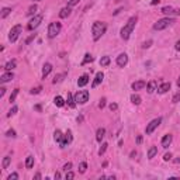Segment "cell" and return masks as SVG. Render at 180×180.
<instances>
[{
    "instance_id": "obj_31",
    "label": "cell",
    "mask_w": 180,
    "mask_h": 180,
    "mask_svg": "<svg viewBox=\"0 0 180 180\" xmlns=\"http://www.w3.org/2000/svg\"><path fill=\"white\" fill-rule=\"evenodd\" d=\"M65 76H66L65 73H62V75H56V76H55V79L52 80V83H54V85H56V83H59V82H62Z\"/></svg>"
},
{
    "instance_id": "obj_34",
    "label": "cell",
    "mask_w": 180,
    "mask_h": 180,
    "mask_svg": "<svg viewBox=\"0 0 180 180\" xmlns=\"http://www.w3.org/2000/svg\"><path fill=\"white\" fill-rule=\"evenodd\" d=\"M17 111H18V107H17V105H13V107H11V110L7 113V117H11V115H14Z\"/></svg>"
},
{
    "instance_id": "obj_35",
    "label": "cell",
    "mask_w": 180,
    "mask_h": 180,
    "mask_svg": "<svg viewBox=\"0 0 180 180\" xmlns=\"http://www.w3.org/2000/svg\"><path fill=\"white\" fill-rule=\"evenodd\" d=\"M86 169H87V163H86V162H82L79 165V172L80 173H85Z\"/></svg>"
},
{
    "instance_id": "obj_39",
    "label": "cell",
    "mask_w": 180,
    "mask_h": 180,
    "mask_svg": "<svg viewBox=\"0 0 180 180\" xmlns=\"http://www.w3.org/2000/svg\"><path fill=\"white\" fill-rule=\"evenodd\" d=\"M73 177H75V173H73V172H70V170H68V172H66L65 179H66V180H72Z\"/></svg>"
},
{
    "instance_id": "obj_6",
    "label": "cell",
    "mask_w": 180,
    "mask_h": 180,
    "mask_svg": "<svg viewBox=\"0 0 180 180\" xmlns=\"http://www.w3.org/2000/svg\"><path fill=\"white\" fill-rule=\"evenodd\" d=\"M75 101L79 104H86L89 101V91L87 90H80L77 91V94L75 96Z\"/></svg>"
},
{
    "instance_id": "obj_19",
    "label": "cell",
    "mask_w": 180,
    "mask_h": 180,
    "mask_svg": "<svg viewBox=\"0 0 180 180\" xmlns=\"http://www.w3.org/2000/svg\"><path fill=\"white\" fill-rule=\"evenodd\" d=\"M70 11H72V10H70L69 6H68V7H63V9L59 11V17H60V18H66V17H69Z\"/></svg>"
},
{
    "instance_id": "obj_8",
    "label": "cell",
    "mask_w": 180,
    "mask_h": 180,
    "mask_svg": "<svg viewBox=\"0 0 180 180\" xmlns=\"http://www.w3.org/2000/svg\"><path fill=\"white\" fill-rule=\"evenodd\" d=\"M162 13L166 15H180V9H176L173 6H165V7H162Z\"/></svg>"
},
{
    "instance_id": "obj_44",
    "label": "cell",
    "mask_w": 180,
    "mask_h": 180,
    "mask_svg": "<svg viewBox=\"0 0 180 180\" xmlns=\"http://www.w3.org/2000/svg\"><path fill=\"white\" fill-rule=\"evenodd\" d=\"M17 179H18V175H17V173H11V175L7 177V180H17Z\"/></svg>"
},
{
    "instance_id": "obj_36",
    "label": "cell",
    "mask_w": 180,
    "mask_h": 180,
    "mask_svg": "<svg viewBox=\"0 0 180 180\" xmlns=\"http://www.w3.org/2000/svg\"><path fill=\"white\" fill-rule=\"evenodd\" d=\"M17 94H18V89H14L13 90V93H11V96H10V103H13V101L15 100Z\"/></svg>"
},
{
    "instance_id": "obj_56",
    "label": "cell",
    "mask_w": 180,
    "mask_h": 180,
    "mask_svg": "<svg viewBox=\"0 0 180 180\" xmlns=\"http://www.w3.org/2000/svg\"><path fill=\"white\" fill-rule=\"evenodd\" d=\"M177 86L180 87V76H179V79H177Z\"/></svg>"
},
{
    "instance_id": "obj_12",
    "label": "cell",
    "mask_w": 180,
    "mask_h": 180,
    "mask_svg": "<svg viewBox=\"0 0 180 180\" xmlns=\"http://www.w3.org/2000/svg\"><path fill=\"white\" fill-rule=\"evenodd\" d=\"M103 79H104V75H103V72H99V73L96 75L94 80H93V83H91V87H93V89H96V87H97V86H99L101 82H103Z\"/></svg>"
},
{
    "instance_id": "obj_18",
    "label": "cell",
    "mask_w": 180,
    "mask_h": 180,
    "mask_svg": "<svg viewBox=\"0 0 180 180\" xmlns=\"http://www.w3.org/2000/svg\"><path fill=\"white\" fill-rule=\"evenodd\" d=\"M169 90H170V83H162V85L158 87V93L165 94L166 91H169Z\"/></svg>"
},
{
    "instance_id": "obj_13",
    "label": "cell",
    "mask_w": 180,
    "mask_h": 180,
    "mask_svg": "<svg viewBox=\"0 0 180 180\" xmlns=\"http://www.w3.org/2000/svg\"><path fill=\"white\" fill-rule=\"evenodd\" d=\"M145 86H146L145 80H136V82L132 83V90H141V89H144Z\"/></svg>"
},
{
    "instance_id": "obj_14",
    "label": "cell",
    "mask_w": 180,
    "mask_h": 180,
    "mask_svg": "<svg viewBox=\"0 0 180 180\" xmlns=\"http://www.w3.org/2000/svg\"><path fill=\"white\" fill-rule=\"evenodd\" d=\"M172 139H173V136H172L170 134L165 135V136L162 138V146H163V148H167V146L172 144Z\"/></svg>"
},
{
    "instance_id": "obj_27",
    "label": "cell",
    "mask_w": 180,
    "mask_h": 180,
    "mask_svg": "<svg viewBox=\"0 0 180 180\" xmlns=\"http://www.w3.org/2000/svg\"><path fill=\"white\" fill-rule=\"evenodd\" d=\"M156 153H158V148H156V146H150L149 150H148V158H149V159H152V158H153Z\"/></svg>"
},
{
    "instance_id": "obj_10",
    "label": "cell",
    "mask_w": 180,
    "mask_h": 180,
    "mask_svg": "<svg viewBox=\"0 0 180 180\" xmlns=\"http://www.w3.org/2000/svg\"><path fill=\"white\" fill-rule=\"evenodd\" d=\"M72 139H73V136H72V131L68 130L66 131V134L63 135V139H62V142H60V148H65V146H68L72 142Z\"/></svg>"
},
{
    "instance_id": "obj_16",
    "label": "cell",
    "mask_w": 180,
    "mask_h": 180,
    "mask_svg": "<svg viewBox=\"0 0 180 180\" xmlns=\"http://www.w3.org/2000/svg\"><path fill=\"white\" fill-rule=\"evenodd\" d=\"M158 87V82L156 80H150L149 83L146 85V90H148V93H153Z\"/></svg>"
},
{
    "instance_id": "obj_11",
    "label": "cell",
    "mask_w": 180,
    "mask_h": 180,
    "mask_svg": "<svg viewBox=\"0 0 180 180\" xmlns=\"http://www.w3.org/2000/svg\"><path fill=\"white\" fill-rule=\"evenodd\" d=\"M127 63H128V55L127 54H120V55L117 56V65L120 66V68H124Z\"/></svg>"
},
{
    "instance_id": "obj_9",
    "label": "cell",
    "mask_w": 180,
    "mask_h": 180,
    "mask_svg": "<svg viewBox=\"0 0 180 180\" xmlns=\"http://www.w3.org/2000/svg\"><path fill=\"white\" fill-rule=\"evenodd\" d=\"M42 21V14H37L34 15V18H31V21L28 23V30H35Z\"/></svg>"
},
{
    "instance_id": "obj_17",
    "label": "cell",
    "mask_w": 180,
    "mask_h": 180,
    "mask_svg": "<svg viewBox=\"0 0 180 180\" xmlns=\"http://www.w3.org/2000/svg\"><path fill=\"white\" fill-rule=\"evenodd\" d=\"M13 77H14L13 72H7V73H4V75H1V77H0V82H1V83H6V82H10V80H13Z\"/></svg>"
},
{
    "instance_id": "obj_29",
    "label": "cell",
    "mask_w": 180,
    "mask_h": 180,
    "mask_svg": "<svg viewBox=\"0 0 180 180\" xmlns=\"http://www.w3.org/2000/svg\"><path fill=\"white\" fill-rule=\"evenodd\" d=\"M100 65L101 66H108L110 65V56H103L100 59Z\"/></svg>"
},
{
    "instance_id": "obj_15",
    "label": "cell",
    "mask_w": 180,
    "mask_h": 180,
    "mask_svg": "<svg viewBox=\"0 0 180 180\" xmlns=\"http://www.w3.org/2000/svg\"><path fill=\"white\" fill-rule=\"evenodd\" d=\"M89 83V75H82L79 77V80H77V86L79 87H83V86H86Z\"/></svg>"
},
{
    "instance_id": "obj_24",
    "label": "cell",
    "mask_w": 180,
    "mask_h": 180,
    "mask_svg": "<svg viewBox=\"0 0 180 180\" xmlns=\"http://www.w3.org/2000/svg\"><path fill=\"white\" fill-rule=\"evenodd\" d=\"M54 139L60 145V142H62V139H63V135H62V132H60L59 130H56L55 132H54Z\"/></svg>"
},
{
    "instance_id": "obj_2",
    "label": "cell",
    "mask_w": 180,
    "mask_h": 180,
    "mask_svg": "<svg viewBox=\"0 0 180 180\" xmlns=\"http://www.w3.org/2000/svg\"><path fill=\"white\" fill-rule=\"evenodd\" d=\"M105 30H107V25L103 21H94L93 23V27H91V34H93V40L99 41L104 35Z\"/></svg>"
},
{
    "instance_id": "obj_1",
    "label": "cell",
    "mask_w": 180,
    "mask_h": 180,
    "mask_svg": "<svg viewBox=\"0 0 180 180\" xmlns=\"http://www.w3.org/2000/svg\"><path fill=\"white\" fill-rule=\"evenodd\" d=\"M136 21H138V17H136V15H132L130 20L127 21V24L121 28V38H122V40L127 41L128 38H130V35L132 34V30H134Z\"/></svg>"
},
{
    "instance_id": "obj_20",
    "label": "cell",
    "mask_w": 180,
    "mask_h": 180,
    "mask_svg": "<svg viewBox=\"0 0 180 180\" xmlns=\"http://www.w3.org/2000/svg\"><path fill=\"white\" fill-rule=\"evenodd\" d=\"M51 70H52V65H51V63H45L44 68H42V77H44V79L51 73Z\"/></svg>"
},
{
    "instance_id": "obj_33",
    "label": "cell",
    "mask_w": 180,
    "mask_h": 180,
    "mask_svg": "<svg viewBox=\"0 0 180 180\" xmlns=\"http://www.w3.org/2000/svg\"><path fill=\"white\" fill-rule=\"evenodd\" d=\"M10 160H11L10 156H4V159H3V169L9 167V165H10Z\"/></svg>"
},
{
    "instance_id": "obj_5",
    "label": "cell",
    "mask_w": 180,
    "mask_h": 180,
    "mask_svg": "<svg viewBox=\"0 0 180 180\" xmlns=\"http://www.w3.org/2000/svg\"><path fill=\"white\" fill-rule=\"evenodd\" d=\"M21 32H23V27H21V24L14 25V27L10 30V32H9V40H10L11 42H15V41L18 40V37H20Z\"/></svg>"
},
{
    "instance_id": "obj_25",
    "label": "cell",
    "mask_w": 180,
    "mask_h": 180,
    "mask_svg": "<svg viewBox=\"0 0 180 180\" xmlns=\"http://www.w3.org/2000/svg\"><path fill=\"white\" fill-rule=\"evenodd\" d=\"M66 101H68V104H69V107H75L76 105V101H75V97L72 96V93H68V99H66Z\"/></svg>"
},
{
    "instance_id": "obj_26",
    "label": "cell",
    "mask_w": 180,
    "mask_h": 180,
    "mask_svg": "<svg viewBox=\"0 0 180 180\" xmlns=\"http://www.w3.org/2000/svg\"><path fill=\"white\" fill-rule=\"evenodd\" d=\"M34 166V158L32 156H27V159H25V167L27 169H31Z\"/></svg>"
},
{
    "instance_id": "obj_48",
    "label": "cell",
    "mask_w": 180,
    "mask_h": 180,
    "mask_svg": "<svg viewBox=\"0 0 180 180\" xmlns=\"http://www.w3.org/2000/svg\"><path fill=\"white\" fill-rule=\"evenodd\" d=\"M70 167H72V163L70 162H68V163H65V166H63V169L68 172V170H70Z\"/></svg>"
},
{
    "instance_id": "obj_28",
    "label": "cell",
    "mask_w": 180,
    "mask_h": 180,
    "mask_svg": "<svg viewBox=\"0 0 180 180\" xmlns=\"http://www.w3.org/2000/svg\"><path fill=\"white\" fill-rule=\"evenodd\" d=\"M131 101H132L135 105H139L142 100H141V97L138 94H132V96H131Z\"/></svg>"
},
{
    "instance_id": "obj_30",
    "label": "cell",
    "mask_w": 180,
    "mask_h": 180,
    "mask_svg": "<svg viewBox=\"0 0 180 180\" xmlns=\"http://www.w3.org/2000/svg\"><path fill=\"white\" fill-rule=\"evenodd\" d=\"M89 62H93V56L90 55V54H86L85 59L82 60V65H86V63H89Z\"/></svg>"
},
{
    "instance_id": "obj_57",
    "label": "cell",
    "mask_w": 180,
    "mask_h": 180,
    "mask_svg": "<svg viewBox=\"0 0 180 180\" xmlns=\"http://www.w3.org/2000/svg\"><path fill=\"white\" fill-rule=\"evenodd\" d=\"M34 1H41V0H34Z\"/></svg>"
},
{
    "instance_id": "obj_53",
    "label": "cell",
    "mask_w": 180,
    "mask_h": 180,
    "mask_svg": "<svg viewBox=\"0 0 180 180\" xmlns=\"http://www.w3.org/2000/svg\"><path fill=\"white\" fill-rule=\"evenodd\" d=\"M150 3H152V4H158V3H159V0H152Z\"/></svg>"
},
{
    "instance_id": "obj_4",
    "label": "cell",
    "mask_w": 180,
    "mask_h": 180,
    "mask_svg": "<svg viewBox=\"0 0 180 180\" xmlns=\"http://www.w3.org/2000/svg\"><path fill=\"white\" fill-rule=\"evenodd\" d=\"M60 30H62V25H60V23H58V21H55V23H51V24L48 25V37H49V38H55L56 35L60 32Z\"/></svg>"
},
{
    "instance_id": "obj_38",
    "label": "cell",
    "mask_w": 180,
    "mask_h": 180,
    "mask_svg": "<svg viewBox=\"0 0 180 180\" xmlns=\"http://www.w3.org/2000/svg\"><path fill=\"white\" fill-rule=\"evenodd\" d=\"M107 146H108V144H103V145H101V148L100 149H99V155H103V153H104L105 150H107Z\"/></svg>"
},
{
    "instance_id": "obj_7",
    "label": "cell",
    "mask_w": 180,
    "mask_h": 180,
    "mask_svg": "<svg viewBox=\"0 0 180 180\" xmlns=\"http://www.w3.org/2000/svg\"><path fill=\"white\" fill-rule=\"evenodd\" d=\"M160 122H162V118H160V117H158V118H155V120H152V121L149 122V124L146 125L145 132H146L148 135H150L152 132H153V131L156 130V128H158V127H159Z\"/></svg>"
},
{
    "instance_id": "obj_49",
    "label": "cell",
    "mask_w": 180,
    "mask_h": 180,
    "mask_svg": "<svg viewBox=\"0 0 180 180\" xmlns=\"http://www.w3.org/2000/svg\"><path fill=\"white\" fill-rule=\"evenodd\" d=\"M150 44H152V41H148V42H144L142 44V48H149Z\"/></svg>"
},
{
    "instance_id": "obj_55",
    "label": "cell",
    "mask_w": 180,
    "mask_h": 180,
    "mask_svg": "<svg viewBox=\"0 0 180 180\" xmlns=\"http://www.w3.org/2000/svg\"><path fill=\"white\" fill-rule=\"evenodd\" d=\"M34 179H41V175H40V173H37V175H35V177H34Z\"/></svg>"
},
{
    "instance_id": "obj_54",
    "label": "cell",
    "mask_w": 180,
    "mask_h": 180,
    "mask_svg": "<svg viewBox=\"0 0 180 180\" xmlns=\"http://www.w3.org/2000/svg\"><path fill=\"white\" fill-rule=\"evenodd\" d=\"M55 179H60V173H55Z\"/></svg>"
},
{
    "instance_id": "obj_42",
    "label": "cell",
    "mask_w": 180,
    "mask_h": 180,
    "mask_svg": "<svg viewBox=\"0 0 180 180\" xmlns=\"http://www.w3.org/2000/svg\"><path fill=\"white\" fill-rule=\"evenodd\" d=\"M41 90H42V89H41L40 86H38V87H34V89H31V94H38Z\"/></svg>"
},
{
    "instance_id": "obj_21",
    "label": "cell",
    "mask_w": 180,
    "mask_h": 180,
    "mask_svg": "<svg viewBox=\"0 0 180 180\" xmlns=\"http://www.w3.org/2000/svg\"><path fill=\"white\" fill-rule=\"evenodd\" d=\"M54 103H55L56 107H63L65 105V99L62 96H56L55 99H54Z\"/></svg>"
},
{
    "instance_id": "obj_37",
    "label": "cell",
    "mask_w": 180,
    "mask_h": 180,
    "mask_svg": "<svg viewBox=\"0 0 180 180\" xmlns=\"http://www.w3.org/2000/svg\"><path fill=\"white\" fill-rule=\"evenodd\" d=\"M35 11H37V6H31L30 9H28V11H27V15H32V14H35Z\"/></svg>"
},
{
    "instance_id": "obj_51",
    "label": "cell",
    "mask_w": 180,
    "mask_h": 180,
    "mask_svg": "<svg viewBox=\"0 0 180 180\" xmlns=\"http://www.w3.org/2000/svg\"><path fill=\"white\" fill-rule=\"evenodd\" d=\"M175 48H176V49H177V51H180V40H179V41H177V42H176V45H175Z\"/></svg>"
},
{
    "instance_id": "obj_23",
    "label": "cell",
    "mask_w": 180,
    "mask_h": 180,
    "mask_svg": "<svg viewBox=\"0 0 180 180\" xmlns=\"http://www.w3.org/2000/svg\"><path fill=\"white\" fill-rule=\"evenodd\" d=\"M15 65H17V62H15L14 59H11V60H9L7 63H6V66H4V69L6 70H9V72H11V70L15 68Z\"/></svg>"
},
{
    "instance_id": "obj_43",
    "label": "cell",
    "mask_w": 180,
    "mask_h": 180,
    "mask_svg": "<svg viewBox=\"0 0 180 180\" xmlns=\"http://www.w3.org/2000/svg\"><path fill=\"white\" fill-rule=\"evenodd\" d=\"M77 3H79V0H69V1H68V6H69V7H73V6H76Z\"/></svg>"
},
{
    "instance_id": "obj_32",
    "label": "cell",
    "mask_w": 180,
    "mask_h": 180,
    "mask_svg": "<svg viewBox=\"0 0 180 180\" xmlns=\"http://www.w3.org/2000/svg\"><path fill=\"white\" fill-rule=\"evenodd\" d=\"M11 13V9H9V7H4V9H1V18H6L7 15Z\"/></svg>"
},
{
    "instance_id": "obj_22",
    "label": "cell",
    "mask_w": 180,
    "mask_h": 180,
    "mask_svg": "<svg viewBox=\"0 0 180 180\" xmlns=\"http://www.w3.org/2000/svg\"><path fill=\"white\" fill-rule=\"evenodd\" d=\"M104 134H105L104 128H99L97 130V132H96V139H97V142H101V139L104 138Z\"/></svg>"
},
{
    "instance_id": "obj_40",
    "label": "cell",
    "mask_w": 180,
    "mask_h": 180,
    "mask_svg": "<svg viewBox=\"0 0 180 180\" xmlns=\"http://www.w3.org/2000/svg\"><path fill=\"white\" fill-rule=\"evenodd\" d=\"M180 101V91H177L175 96H173V99H172V103H179Z\"/></svg>"
},
{
    "instance_id": "obj_50",
    "label": "cell",
    "mask_w": 180,
    "mask_h": 180,
    "mask_svg": "<svg viewBox=\"0 0 180 180\" xmlns=\"http://www.w3.org/2000/svg\"><path fill=\"white\" fill-rule=\"evenodd\" d=\"M4 93H6V89H4V87H1V89H0V97H3Z\"/></svg>"
},
{
    "instance_id": "obj_47",
    "label": "cell",
    "mask_w": 180,
    "mask_h": 180,
    "mask_svg": "<svg viewBox=\"0 0 180 180\" xmlns=\"http://www.w3.org/2000/svg\"><path fill=\"white\" fill-rule=\"evenodd\" d=\"M117 108H118V105L115 104V103H111V104H110V110L111 111H115Z\"/></svg>"
},
{
    "instance_id": "obj_45",
    "label": "cell",
    "mask_w": 180,
    "mask_h": 180,
    "mask_svg": "<svg viewBox=\"0 0 180 180\" xmlns=\"http://www.w3.org/2000/svg\"><path fill=\"white\" fill-rule=\"evenodd\" d=\"M104 105H105V99H101L100 103H99V108H104Z\"/></svg>"
},
{
    "instance_id": "obj_41",
    "label": "cell",
    "mask_w": 180,
    "mask_h": 180,
    "mask_svg": "<svg viewBox=\"0 0 180 180\" xmlns=\"http://www.w3.org/2000/svg\"><path fill=\"white\" fill-rule=\"evenodd\" d=\"M6 135H7V136H11V138H15V131L14 130H9L7 132H6Z\"/></svg>"
},
{
    "instance_id": "obj_46",
    "label": "cell",
    "mask_w": 180,
    "mask_h": 180,
    "mask_svg": "<svg viewBox=\"0 0 180 180\" xmlns=\"http://www.w3.org/2000/svg\"><path fill=\"white\" fill-rule=\"evenodd\" d=\"M172 159V153H165V156H163V160H166V162H167V160H170Z\"/></svg>"
},
{
    "instance_id": "obj_52",
    "label": "cell",
    "mask_w": 180,
    "mask_h": 180,
    "mask_svg": "<svg viewBox=\"0 0 180 180\" xmlns=\"http://www.w3.org/2000/svg\"><path fill=\"white\" fill-rule=\"evenodd\" d=\"M141 142H142V136H138L136 138V144H141Z\"/></svg>"
},
{
    "instance_id": "obj_3",
    "label": "cell",
    "mask_w": 180,
    "mask_h": 180,
    "mask_svg": "<svg viewBox=\"0 0 180 180\" xmlns=\"http://www.w3.org/2000/svg\"><path fill=\"white\" fill-rule=\"evenodd\" d=\"M175 23V20L173 18H170V17H165V18H160V20H158L153 24V30L156 31H162V30H165V28H167L169 25H172Z\"/></svg>"
}]
</instances>
